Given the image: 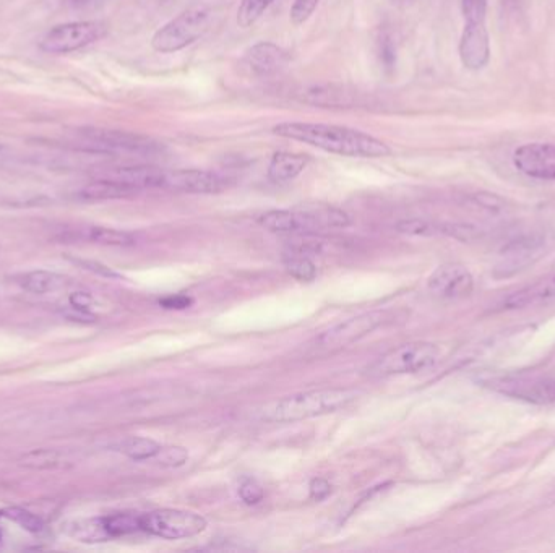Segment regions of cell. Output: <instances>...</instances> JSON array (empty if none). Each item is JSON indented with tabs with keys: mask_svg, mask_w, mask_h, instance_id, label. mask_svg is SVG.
<instances>
[{
	"mask_svg": "<svg viewBox=\"0 0 555 553\" xmlns=\"http://www.w3.org/2000/svg\"><path fill=\"white\" fill-rule=\"evenodd\" d=\"M272 132L276 137L301 142L345 158L379 159L393 153L392 148L379 138L345 125L281 122L273 127Z\"/></svg>",
	"mask_w": 555,
	"mask_h": 553,
	"instance_id": "1",
	"label": "cell"
},
{
	"mask_svg": "<svg viewBox=\"0 0 555 553\" xmlns=\"http://www.w3.org/2000/svg\"><path fill=\"white\" fill-rule=\"evenodd\" d=\"M358 391L348 388L332 390L306 391L297 395L284 396L265 404L259 411L260 421L296 422L306 421L310 417L325 416L340 411L356 401Z\"/></svg>",
	"mask_w": 555,
	"mask_h": 553,
	"instance_id": "2",
	"label": "cell"
},
{
	"mask_svg": "<svg viewBox=\"0 0 555 553\" xmlns=\"http://www.w3.org/2000/svg\"><path fill=\"white\" fill-rule=\"evenodd\" d=\"M211 17L213 13L208 5H192L156 31L151 38V48L161 54L182 51L207 33Z\"/></svg>",
	"mask_w": 555,
	"mask_h": 553,
	"instance_id": "3",
	"label": "cell"
},
{
	"mask_svg": "<svg viewBox=\"0 0 555 553\" xmlns=\"http://www.w3.org/2000/svg\"><path fill=\"white\" fill-rule=\"evenodd\" d=\"M440 359V349L437 344L427 341L401 344L398 348L383 354L380 359L367 369L369 377L387 378L393 375L419 373L431 369Z\"/></svg>",
	"mask_w": 555,
	"mask_h": 553,
	"instance_id": "4",
	"label": "cell"
},
{
	"mask_svg": "<svg viewBox=\"0 0 555 553\" xmlns=\"http://www.w3.org/2000/svg\"><path fill=\"white\" fill-rule=\"evenodd\" d=\"M207 526V519L194 511L164 508L140 515V531L168 541L198 536Z\"/></svg>",
	"mask_w": 555,
	"mask_h": 553,
	"instance_id": "5",
	"label": "cell"
},
{
	"mask_svg": "<svg viewBox=\"0 0 555 553\" xmlns=\"http://www.w3.org/2000/svg\"><path fill=\"white\" fill-rule=\"evenodd\" d=\"M390 320L387 310H372L361 313L358 317L349 318L346 322L332 326L330 330L323 331L322 335L315 338L314 346L317 352H335L358 343L359 339L366 338L379 326L385 325Z\"/></svg>",
	"mask_w": 555,
	"mask_h": 553,
	"instance_id": "6",
	"label": "cell"
},
{
	"mask_svg": "<svg viewBox=\"0 0 555 553\" xmlns=\"http://www.w3.org/2000/svg\"><path fill=\"white\" fill-rule=\"evenodd\" d=\"M108 35V25L99 20L72 22L54 26L39 43V48L48 54H67L87 48Z\"/></svg>",
	"mask_w": 555,
	"mask_h": 553,
	"instance_id": "7",
	"label": "cell"
},
{
	"mask_svg": "<svg viewBox=\"0 0 555 553\" xmlns=\"http://www.w3.org/2000/svg\"><path fill=\"white\" fill-rule=\"evenodd\" d=\"M484 383L495 393L518 399L523 403L538 404V406L555 403V378L505 375V377L491 378Z\"/></svg>",
	"mask_w": 555,
	"mask_h": 553,
	"instance_id": "8",
	"label": "cell"
},
{
	"mask_svg": "<svg viewBox=\"0 0 555 553\" xmlns=\"http://www.w3.org/2000/svg\"><path fill=\"white\" fill-rule=\"evenodd\" d=\"M82 137L104 153H129V155L151 156L163 151L161 143L138 133L122 130L87 129Z\"/></svg>",
	"mask_w": 555,
	"mask_h": 553,
	"instance_id": "9",
	"label": "cell"
},
{
	"mask_svg": "<svg viewBox=\"0 0 555 553\" xmlns=\"http://www.w3.org/2000/svg\"><path fill=\"white\" fill-rule=\"evenodd\" d=\"M427 289L432 296L444 301H458L471 296L474 278L466 266L447 263L437 268L427 281Z\"/></svg>",
	"mask_w": 555,
	"mask_h": 553,
	"instance_id": "10",
	"label": "cell"
},
{
	"mask_svg": "<svg viewBox=\"0 0 555 553\" xmlns=\"http://www.w3.org/2000/svg\"><path fill=\"white\" fill-rule=\"evenodd\" d=\"M513 166L531 179L555 181V143H526L513 153Z\"/></svg>",
	"mask_w": 555,
	"mask_h": 553,
	"instance_id": "11",
	"label": "cell"
},
{
	"mask_svg": "<svg viewBox=\"0 0 555 553\" xmlns=\"http://www.w3.org/2000/svg\"><path fill=\"white\" fill-rule=\"evenodd\" d=\"M226 182L218 174L205 169H164L163 190L194 195L218 193Z\"/></svg>",
	"mask_w": 555,
	"mask_h": 553,
	"instance_id": "12",
	"label": "cell"
},
{
	"mask_svg": "<svg viewBox=\"0 0 555 553\" xmlns=\"http://www.w3.org/2000/svg\"><path fill=\"white\" fill-rule=\"evenodd\" d=\"M461 64L471 72L487 67L491 62V36L487 30V23L479 25H466L461 33L460 46H458Z\"/></svg>",
	"mask_w": 555,
	"mask_h": 553,
	"instance_id": "13",
	"label": "cell"
},
{
	"mask_svg": "<svg viewBox=\"0 0 555 553\" xmlns=\"http://www.w3.org/2000/svg\"><path fill=\"white\" fill-rule=\"evenodd\" d=\"M555 302V271L551 275L538 279L536 283L528 284L525 288L510 292L500 302L502 310H523Z\"/></svg>",
	"mask_w": 555,
	"mask_h": 553,
	"instance_id": "14",
	"label": "cell"
},
{
	"mask_svg": "<svg viewBox=\"0 0 555 553\" xmlns=\"http://www.w3.org/2000/svg\"><path fill=\"white\" fill-rule=\"evenodd\" d=\"M288 64V54L270 41L257 43L246 52L244 65L255 77H270Z\"/></svg>",
	"mask_w": 555,
	"mask_h": 553,
	"instance_id": "15",
	"label": "cell"
},
{
	"mask_svg": "<svg viewBox=\"0 0 555 553\" xmlns=\"http://www.w3.org/2000/svg\"><path fill=\"white\" fill-rule=\"evenodd\" d=\"M309 164V156L291 151H278L268 164V179L275 184L291 182L301 176Z\"/></svg>",
	"mask_w": 555,
	"mask_h": 553,
	"instance_id": "16",
	"label": "cell"
},
{
	"mask_svg": "<svg viewBox=\"0 0 555 553\" xmlns=\"http://www.w3.org/2000/svg\"><path fill=\"white\" fill-rule=\"evenodd\" d=\"M140 190L124 182L112 181L101 177L98 181L85 185L78 197L87 202H104V200H121V198L135 197Z\"/></svg>",
	"mask_w": 555,
	"mask_h": 553,
	"instance_id": "17",
	"label": "cell"
},
{
	"mask_svg": "<svg viewBox=\"0 0 555 553\" xmlns=\"http://www.w3.org/2000/svg\"><path fill=\"white\" fill-rule=\"evenodd\" d=\"M69 284V279L54 271L36 270L26 273L20 278V286L25 291L33 294H49V292L61 291Z\"/></svg>",
	"mask_w": 555,
	"mask_h": 553,
	"instance_id": "18",
	"label": "cell"
},
{
	"mask_svg": "<svg viewBox=\"0 0 555 553\" xmlns=\"http://www.w3.org/2000/svg\"><path fill=\"white\" fill-rule=\"evenodd\" d=\"M70 536L87 544H98L111 539L103 518L80 519L70 526Z\"/></svg>",
	"mask_w": 555,
	"mask_h": 553,
	"instance_id": "19",
	"label": "cell"
},
{
	"mask_svg": "<svg viewBox=\"0 0 555 553\" xmlns=\"http://www.w3.org/2000/svg\"><path fill=\"white\" fill-rule=\"evenodd\" d=\"M82 237L85 241L109 245V247H129V245L135 244V237L130 232L121 231V229L99 228V226L83 229Z\"/></svg>",
	"mask_w": 555,
	"mask_h": 553,
	"instance_id": "20",
	"label": "cell"
},
{
	"mask_svg": "<svg viewBox=\"0 0 555 553\" xmlns=\"http://www.w3.org/2000/svg\"><path fill=\"white\" fill-rule=\"evenodd\" d=\"M160 450V443L145 437H130L119 445V451H121L122 455L135 459V461L156 458Z\"/></svg>",
	"mask_w": 555,
	"mask_h": 553,
	"instance_id": "21",
	"label": "cell"
},
{
	"mask_svg": "<svg viewBox=\"0 0 555 553\" xmlns=\"http://www.w3.org/2000/svg\"><path fill=\"white\" fill-rule=\"evenodd\" d=\"M18 463L30 469H56L62 468L67 463V459L57 450H33L25 453L22 458L18 459Z\"/></svg>",
	"mask_w": 555,
	"mask_h": 553,
	"instance_id": "22",
	"label": "cell"
},
{
	"mask_svg": "<svg viewBox=\"0 0 555 553\" xmlns=\"http://www.w3.org/2000/svg\"><path fill=\"white\" fill-rule=\"evenodd\" d=\"M284 266L289 275L302 283H312L317 278V266L307 257L306 253H289L284 257Z\"/></svg>",
	"mask_w": 555,
	"mask_h": 553,
	"instance_id": "23",
	"label": "cell"
},
{
	"mask_svg": "<svg viewBox=\"0 0 555 553\" xmlns=\"http://www.w3.org/2000/svg\"><path fill=\"white\" fill-rule=\"evenodd\" d=\"M273 2L275 0H241L237 9V25L241 26L242 30L254 26Z\"/></svg>",
	"mask_w": 555,
	"mask_h": 553,
	"instance_id": "24",
	"label": "cell"
},
{
	"mask_svg": "<svg viewBox=\"0 0 555 553\" xmlns=\"http://www.w3.org/2000/svg\"><path fill=\"white\" fill-rule=\"evenodd\" d=\"M104 523L111 539L140 531V515H132V513L104 516Z\"/></svg>",
	"mask_w": 555,
	"mask_h": 553,
	"instance_id": "25",
	"label": "cell"
},
{
	"mask_svg": "<svg viewBox=\"0 0 555 553\" xmlns=\"http://www.w3.org/2000/svg\"><path fill=\"white\" fill-rule=\"evenodd\" d=\"M2 516L18 524L25 531L31 532V534H41V532H44L43 521L38 516L30 513V511L23 510V508H17V506L9 508V510L2 511Z\"/></svg>",
	"mask_w": 555,
	"mask_h": 553,
	"instance_id": "26",
	"label": "cell"
},
{
	"mask_svg": "<svg viewBox=\"0 0 555 553\" xmlns=\"http://www.w3.org/2000/svg\"><path fill=\"white\" fill-rule=\"evenodd\" d=\"M396 231L409 236H434L439 234V224L429 223L424 219H405L396 224Z\"/></svg>",
	"mask_w": 555,
	"mask_h": 553,
	"instance_id": "27",
	"label": "cell"
},
{
	"mask_svg": "<svg viewBox=\"0 0 555 553\" xmlns=\"http://www.w3.org/2000/svg\"><path fill=\"white\" fill-rule=\"evenodd\" d=\"M487 0H461L466 25H479L487 20Z\"/></svg>",
	"mask_w": 555,
	"mask_h": 553,
	"instance_id": "28",
	"label": "cell"
},
{
	"mask_svg": "<svg viewBox=\"0 0 555 553\" xmlns=\"http://www.w3.org/2000/svg\"><path fill=\"white\" fill-rule=\"evenodd\" d=\"M156 459L163 466H168V468H179V466H184L187 463L189 451L182 448V446H166V448L161 446L160 453L156 455Z\"/></svg>",
	"mask_w": 555,
	"mask_h": 553,
	"instance_id": "29",
	"label": "cell"
},
{
	"mask_svg": "<svg viewBox=\"0 0 555 553\" xmlns=\"http://www.w3.org/2000/svg\"><path fill=\"white\" fill-rule=\"evenodd\" d=\"M320 0H294L289 18L294 26H301L314 15L315 10L319 7Z\"/></svg>",
	"mask_w": 555,
	"mask_h": 553,
	"instance_id": "30",
	"label": "cell"
},
{
	"mask_svg": "<svg viewBox=\"0 0 555 553\" xmlns=\"http://www.w3.org/2000/svg\"><path fill=\"white\" fill-rule=\"evenodd\" d=\"M239 497L246 505H257V503L262 502L265 492H263V487L259 482L247 479L239 487Z\"/></svg>",
	"mask_w": 555,
	"mask_h": 553,
	"instance_id": "31",
	"label": "cell"
},
{
	"mask_svg": "<svg viewBox=\"0 0 555 553\" xmlns=\"http://www.w3.org/2000/svg\"><path fill=\"white\" fill-rule=\"evenodd\" d=\"M380 59H382L385 69L392 70L396 64V49L393 44L392 38L388 35H383L380 38Z\"/></svg>",
	"mask_w": 555,
	"mask_h": 553,
	"instance_id": "32",
	"label": "cell"
},
{
	"mask_svg": "<svg viewBox=\"0 0 555 553\" xmlns=\"http://www.w3.org/2000/svg\"><path fill=\"white\" fill-rule=\"evenodd\" d=\"M69 304L70 307H74V309L93 313L96 301L95 297L91 296L90 292L78 291L74 292V294H70Z\"/></svg>",
	"mask_w": 555,
	"mask_h": 553,
	"instance_id": "33",
	"label": "cell"
},
{
	"mask_svg": "<svg viewBox=\"0 0 555 553\" xmlns=\"http://www.w3.org/2000/svg\"><path fill=\"white\" fill-rule=\"evenodd\" d=\"M309 493L310 498L315 500V502H323L332 493V484L327 479H323V477H317V479L310 482Z\"/></svg>",
	"mask_w": 555,
	"mask_h": 553,
	"instance_id": "34",
	"label": "cell"
},
{
	"mask_svg": "<svg viewBox=\"0 0 555 553\" xmlns=\"http://www.w3.org/2000/svg\"><path fill=\"white\" fill-rule=\"evenodd\" d=\"M75 263L83 266L85 270L93 271L96 275L103 276V278H119L116 271H112L111 268H108L106 265H101V263L88 262V260H75Z\"/></svg>",
	"mask_w": 555,
	"mask_h": 553,
	"instance_id": "35",
	"label": "cell"
},
{
	"mask_svg": "<svg viewBox=\"0 0 555 553\" xmlns=\"http://www.w3.org/2000/svg\"><path fill=\"white\" fill-rule=\"evenodd\" d=\"M190 304H192V299L185 296L166 297V299L161 301L164 309H187Z\"/></svg>",
	"mask_w": 555,
	"mask_h": 553,
	"instance_id": "36",
	"label": "cell"
},
{
	"mask_svg": "<svg viewBox=\"0 0 555 553\" xmlns=\"http://www.w3.org/2000/svg\"><path fill=\"white\" fill-rule=\"evenodd\" d=\"M396 5H408L413 4L414 0H393Z\"/></svg>",
	"mask_w": 555,
	"mask_h": 553,
	"instance_id": "37",
	"label": "cell"
},
{
	"mask_svg": "<svg viewBox=\"0 0 555 553\" xmlns=\"http://www.w3.org/2000/svg\"><path fill=\"white\" fill-rule=\"evenodd\" d=\"M0 541H2V531H0Z\"/></svg>",
	"mask_w": 555,
	"mask_h": 553,
	"instance_id": "38",
	"label": "cell"
},
{
	"mask_svg": "<svg viewBox=\"0 0 555 553\" xmlns=\"http://www.w3.org/2000/svg\"><path fill=\"white\" fill-rule=\"evenodd\" d=\"M0 151H2V146H0Z\"/></svg>",
	"mask_w": 555,
	"mask_h": 553,
	"instance_id": "39",
	"label": "cell"
}]
</instances>
